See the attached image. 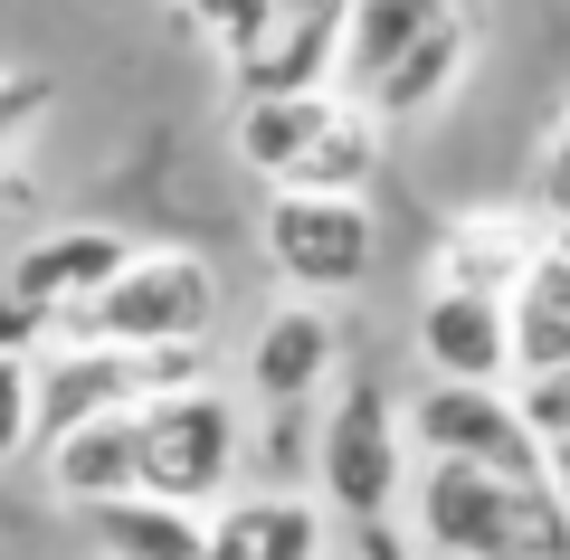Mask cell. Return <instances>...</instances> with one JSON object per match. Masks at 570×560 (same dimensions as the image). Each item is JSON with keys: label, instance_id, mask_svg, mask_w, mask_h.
Segmentation results:
<instances>
[{"label": "cell", "instance_id": "obj_24", "mask_svg": "<svg viewBox=\"0 0 570 560\" xmlns=\"http://www.w3.org/2000/svg\"><path fill=\"white\" fill-rule=\"evenodd\" d=\"M39 446V419H29V361H0V465Z\"/></svg>", "mask_w": 570, "mask_h": 560}, {"label": "cell", "instance_id": "obj_18", "mask_svg": "<svg viewBox=\"0 0 570 560\" xmlns=\"http://www.w3.org/2000/svg\"><path fill=\"white\" fill-rule=\"evenodd\" d=\"M456 77H466V20H438L400 67H381V77H371L362 105H371L381 124H409V115H428V105H448Z\"/></svg>", "mask_w": 570, "mask_h": 560}, {"label": "cell", "instance_id": "obj_15", "mask_svg": "<svg viewBox=\"0 0 570 560\" xmlns=\"http://www.w3.org/2000/svg\"><path fill=\"white\" fill-rule=\"evenodd\" d=\"M371 180H381V115L333 86L324 124L305 134V153H295V171H285L276 190H343V200H362Z\"/></svg>", "mask_w": 570, "mask_h": 560}, {"label": "cell", "instance_id": "obj_4", "mask_svg": "<svg viewBox=\"0 0 570 560\" xmlns=\"http://www.w3.org/2000/svg\"><path fill=\"white\" fill-rule=\"evenodd\" d=\"M219 323V276L190 247H153L124 257L77 314H58V342H209Z\"/></svg>", "mask_w": 570, "mask_h": 560}, {"label": "cell", "instance_id": "obj_21", "mask_svg": "<svg viewBox=\"0 0 570 560\" xmlns=\"http://www.w3.org/2000/svg\"><path fill=\"white\" fill-rule=\"evenodd\" d=\"M532 219H542V238H551V228H570V105L551 115L542 153H532Z\"/></svg>", "mask_w": 570, "mask_h": 560}, {"label": "cell", "instance_id": "obj_2", "mask_svg": "<svg viewBox=\"0 0 570 560\" xmlns=\"http://www.w3.org/2000/svg\"><path fill=\"white\" fill-rule=\"evenodd\" d=\"M419 541L428 560H570V532L542 484H504L475 465H419Z\"/></svg>", "mask_w": 570, "mask_h": 560}, {"label": "cell", "instance_id": "obj_19", "mask_svg": "<svg viewBox=\"0 0 570 560\" xmlns=\"http://www.w3.org/2000/svg\"><path fill=\"white\" fill-rule=\"evenodd\" d=\"M86 522H96L105 560H200V513H181V503L115 494V503H96Z\"/></svg>", "mask_w": 570, "mask_h": 560}, {"label": "cell", "instance_id": "obj_7", "mask_svg": "<svg viewBox=\"0 0 570 560\" xmlns=\"http://www.w3.org/2000/svg\"><path fill=\"white\" fill-rule=\"evenodd\" d=\"M371 257H381L371 200H343V190H276L266 200V266L285 295L333 304L371 276Z\"/></svg>", "mask_w": 570, "mask_h": 560}, {"label": "cell", "instance_id": "obj_29", "mask_svg": "<svg viewBox=\"0 0 570 560\" xmlns=\"http://www.w3.org/2000/svg\"><path fill=\"white\" fill-rule=\"evenodd\" d=\"M419 560H428V551H419Z\"/></svg>", "mask_w": 570, "mask_h": 560}, {"label": "cell", "instance_id": "obj_25", "mask_svg": "<svg viewBox=\"0 0 570 560\" xmlns=\"http://www.w3.org/2000/svg\"><path fill=\"white\" fill-rule=\"evenodd\" d=\"M181 10H190V29H209L219 48H238L247 29L266 20V0H181Z\"/></svg>", "mask_w": 570, "mask_h": 560}, {"label": "cell", "instance_id": "obj_6", "mask_svg": "<svg viewBox=\"0 0 570 560\" xmlns=\"http://www.w3.org/2000/svg\"><path fill=\"white\" fill-rule=\"evenodd\" d=\"M314 484L343 522H381L409 494V446H400V400H381V381H343L305 446Z\"/></svg>", "mask_w": 570, "mask_h": 560}, {"label": "cell", "instance_id": "obj_3", "mask_svg": "<svg viewBox=\"0 0 570 560\" xmlns=\"http://www.w3.org/2000/svg\"><path fill=\"white\" fill-rule=\"evenodd\" d=\"M238 456H247V428L209 381L163 390V400L134 409V494H153V503L209 513L228 494V475H238Z\"/></svg>", "mask_w": 570, "mask_h": 560}, {"label": "cell", "instance_id": "obj_11", "mask_svg": "<svg viewBox=\"0 0 570 560\" xmlns=\"http://www.w3.org/2000/svg\"><path fill=\"white\" fill-rule=\"evenodd\" d=\"M200 560H324V503H305V494H219L200 513Z\"/></svg>", "mask_w": 570, "mask_h": 560}, {"label": "cell", "instance_id": "obj_5", "mask_svg": "<svg viewBox=\"0 0 570 560\" xmlns=\"http://www.w3.org/2000/svg\"><path fill=\"white\" fill-rule=\"evenodd\" d=\"M400 446L428 465H475V475H504V484H542V438L523 428L504 381H428L419 400L400 409Z\"/></svg>", "mask_w": 570, "mask_h": 560}, {"label": "cell", "instance_id": "obj_1", "mask_svg": "<svg viewBox=\"0 0 570 560\" xmlns=\"http://www.w3.org/2000/svg\"><path fill=\"white\" fill-rule=\"evenodd\" d=\"M190 381H209L200 342H58L48 361H29V419H39V446H48L86 419H134L142 400L190 390Z\"/></svg>", "mask_w": 570, "mask_h": 560}, {"label": "cell", "instance_id": "obj_23", "mask_svg": "<svg viewBox=\"0 0 570 560\" xmlns=\"http://www.w3.org/2000/svg\"><path fill=\"white\" fill-rule=\"evenodd\" d=\"M513 390V409H523V428L532 438H570V371H532V381H504Z\"/></svg>", "mask_w": 570, "mask_h": 560}, {"label": "cell", "instance_id": "obj_27", "mask_svg": "<svg viewBox=\"0 0 570 560\" xmlns=\"http://www.w3.org/2000/svg\"><path fill=\"white\" fill-rule=\"evenodd\" d=\"M542 494H551V513H561V532H570V438L542 446Z\"/></svg>", "mask_w": 570, "mask_h": 560}, {"label": "cell", "instance_id": "obj_12", "mask_svg": "<svg viewBox=\"0 0 570 560\" xmlns=\"http://www.w3.org/2000/svg\"><path fill=\"white\" fill-rule=\"evenodd\" d=\"M124 257H134V247H124L115 228H48V238H29L20 257H10V276H0V285H10L20 304H39L48 333H58V314H77Z\"/></svg>", "mask_w": 570, "mask_h": 560}, {"label": "cell", "instance_id": "obj_13", "mask_svg": "<svg viewBox=\"0 0 570 560\" xmlns=\"http://www.w3.org/2000/svg\"><path fill=\"white\" fill-rule=\"evenodd\" d=\"M542 247V219L532 209H466V219L438 228V257H428V285H456V295H504L513 276Z\"/></svg>", "mask_w": 570, "mask_h": 560}, {"label": "cell", "instance_id": "obj_20", "mask_svg": "<svg viewBox=\"0 0 570 560\" xmlns=\"http://www.w3.org/2000/svg\"><path fill=\"white\" fill-rule=\"evenodd\" d=\"M333 86H314V96H238V161L266 180L295 171V153H305V134L324 124Z\"/></svg>", "mask_w": 570, "mask_h": 560}, {"label": "cell", "instance_id": "obj_16", "mask_svg": "<svg viewBox=\"0 0 570 560\" xmlns=\"http://www.w3.org/2000/svg\"><path fill=\"white\" fill-rule=\"evenodd\" d=\"M438 20H456V0H343V58H333V86H343V96H371V77L400 67Z\"/></svg>", "mask_w": 570, "mask_h": 560}, {"label": "cell", "instance_id": "obj_9", "mask_svg": "<svg viewBox=\"0 0 570 560\" xmlns=\"http://www.w3.org/2000/svg\"><path fill=\"white\" fill-rule=\"evenodd\" d=\"M343 371V323H333V304H305L285 295L276 314L257 323V342H247V390H257L266 409H314V390Z\"/></svg>", "mask_w": 570, "mask_h": 560}, {"label": "cell", "instance_id": "obj_17", "mask_svg": "<svg viewBox=\"0 0 570 560\" xmlns=\"http://www.w3.org/2000/svg\"><path fill=\"white\" fill-rule=\"evenodd\" d=\"M48 484H58L77 513L134 494V419H86V428H67V438H48Z\"/></svg>", "mask_w": 570, "mask_h": 560}, {"label": "cell", "instance_id": "obj_8", "mask_svg": "<svg viewBox=\"0 0 570 560\" xmlns=\"http://www.w3.org/2000/svg\"><path fill=\"white\" fill-rule=\"evenodd\" d=\"M343 58V0H266V20L228 48V86L238 96H314L333 86Z\"/></svg>", "mask_w": 570, "mask_h": 560}, {"label": "cell", "instance_id": "obj_26", "mask_svg": "<svg viewBox=\"0 0 570 560\" xmlns=\"http://www.w3.org/2000/svg\"><path fill=\"white\" fill-rule=\"evenodd\" d=\"M39 342H48V314L0 285V361H39Z\"/></svg>", "mask_w": 570, "mask_h": 560}, {"label": "cell", "instance_id": "obj_14", "mask_svg": "<svg viewBox=\"0 0 570 560\" xmlns=\"http://www.w3.org/2000/svg\"><path fill=\"white\" fill-rule=\"evenodd\" d=\"M504 342H513V381L570 371V257L551 238L532 247V266L504 285Z\"/></svg>", "mask_w": 570, "mask_h": 560}, {"label": "cell", "instance_id": "obj_10", "mask_svg": "<svg viewBox=\"0 0 570 560\" xmlns=\"http://www.w3.org/2000/svg\"><path fill=\"white\" fill-rule=\"evenodd\" d=\"M419 361L428 381H513V342H504V295H456L428 285L419 304Z\"/></svg>", "mask_w": 570, "mask_h": 560}, {"label": "cell", "instance_id": "obj_28", "mask_svg": "<svg viewBox=\"0 0 570 560\" xmlns=\"http://www.w3.org/2000/svg\"><path fill=\"white\" fill-rule=\"evenodd\" d=\"M551 247H561V257H570V228H551Z\"/></svg>", "mask_w": 570, "mask_h": 560}, {"label": "cell", "instance_id": "obj_22", "mask_svg": "<svg viewBox=\"0 0 570 560\" xmlns=\"http://www.w3.org/2000/svg\"><path fill=\"white\" fill-rule=\"evenodd\" d=\"M48 105H58V86H48L39 67H0V161L48 124Z\"/></svg>", "mask_w": 570, "mask_h": 560}]
</instances>
